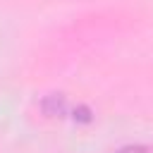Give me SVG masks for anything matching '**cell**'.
Here are the masks:
<instances>
[{
  "label": "cell",
  "instance_id": "cell-1",
  "mask_svg": "<svg viewBox=\"0 0 153 153\" xmlns=\"http://www.w3.org/2000/svg\"><path fill=\"white\" fill-rule=\"evenodd\" d=\"M117 153H153V148L151 146H124V148H120Z\"/></svg>",
  "mask_w": 153,
  "mask_h": 153
}]
</instances>
